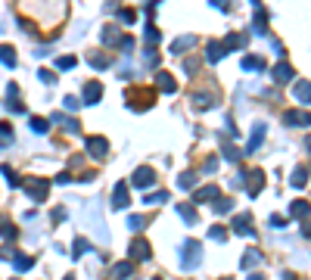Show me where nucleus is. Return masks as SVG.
<instances>
[{"label": "nucleus", "mask_w": 311, "mask_h": 280, "mask_svg": "<svg viewBox=\"0 0 311 280\" xmlns=\"http://www.w3.org/2000/svg\"><path fill=\"white\" fill-rule=\"evenodd\" d=\"M137 19L134 9H119V22H124V25H131V22Z\"/></svg>", "instance_id": "58836bf2"}, {"label": "nucleus", "mask_w": 311, "mask_h": 280, "mask_svg": "<svg viewBox=\"0 0 311 280\" xmlns=\"http://www.w3.org/2000/svg\"><path fill=\"white\" fill-rule=\"evenodd\" d=\"M296 75H293V66L290 63H277L274 66V81H277V84H286V81H293Z\"/></svg>", "instance_id": "ddd939ff"}, {"label": "nucleus", "mask_w": 311, "mask_h": 280, "mask_svg": "<svg viewBox=\"0 0 311 280\" xmlns=\"http://www.w3.org/2000/svg\"><path fill=\"white\" fill-rule=\"evenodd\" d=\"M305 237H311V224H305Z\"/></svg>", "instance_id": "8fccbe9b"}, {"label": "nucleus", "mask_w": 311, "mask_h": 280, "mask_svg": "<svg viewBox=\"0 0 311 280\" xmlns=\"http://www.w3.org/2000/svg\"><path fill=\"white\" fill-rule=\"evenodd\" d=\"M255 262H261V252H258V249H249V252L243 255V265H240V268H243V271H249Z\"/></svg>", "instance_id": "bb28decb"}, {"label": "nucleus", "mask_w": 311, "mask_h": 280, "mask_svg": "<svg viewBox=\"0 0 311 280\" xmlns=\"http://www.w3.org/2000/svg\"><path fill=\"white\" fill-rule=\"evenodd\" d=\"M240 184H246V193H249V196H258L261 187H264V174H261V168H249V171H243Z\"/></svg>", "instance_id": "7ed1b4c3"}, {"label": "nucleus", "mask_w": 311, "mask_h": 280, "mask_svg": "<svg viewBox=\"0 0 311 280\" xmlns=\"http://www.w3.org/2000/svg\"><path fill=\"white\" fill-rule=\"evenodd\" d=\"M87 153L90 156H97V159H106L109 156V140L106 137H87Z\"/></svg>", "instance_id": "39448f33"}, {"label": "nucleus", "mask_w": 311, "mask_h": 280, "mask_svg": "<svg viewBox=\"0 0 311 280\" xmlns=\"http://www.w3.org/2000/svg\"><path fill=\"white\" fill-rule=\"evenodd\" d=\"M215 196H218V187H199L196 193H193V203H215Z\"/></svg>", "instance_id": "dca6fc26"}, {"label": "nucleus", "mask_w": 311, "mask_h": 280, "mask_svg": "<svg viewBox=\"0 0 311 280\" xmlns=\"http://www.w3.org/2000/svg\"><path fill=\"white\" fill-rule=\"evenodd\" d=\"M100 93H103V84H100V81H87V84H84V103H90V106H94V103H100Z\"/></svg>", "instance_id": "2eb2a0df"}, {"label": "nucleus", "mask_w": 311, "mask_h": 280, "mask_svg": "<svg viewBox=\"0 0 311 280\" xmlns=\"http://www.w3.org/2000/svg\"><path fill=\"white\" fill-rule=\"evenodd\" d=\"M128 200H131V196H128V184H115V196H112V209H128Z\"/></svg>", "instance_id": "9b49d317"}, {"label": "nucleus", "mask_w": 311, "mask_h": 280, "mask_svg": "<svg viewBox=\"0 0 311 280\" xmlns=\"http://www.w3.org/2000/svg\"><path fill=\"white\" fill-rule=\"evenodd\" d=\"M38 75H41V81H44V84H53V81H56V75L50 72V69H38Z\"/></svg>", "instance_id": "37998d69"}, {"label": "nucleus", "mask_w": 311, "mask_h": 280, "mask_svg": "<svg viewBox=\"0 0 311 280\" xmlns=\"http://www.w3.org/2000/svg\"><path fill=\"white\" fill-rule=\"evenodd\" d=\"M264 131H268V128H264V122H255V125H252V134H249L246 153H255V149L261 146V140H264Z\"/></svg>", "instance_id": "0eeeda50"}, {"label": "nucleus", "mask_w": 311, "mask_h": 280, "mask_svg": "<svg viewBox=\"0 0 311 280\" xmlns=\"http://www.w3.org/2000/svg\"><path fill=\"white\" fill-rule=\"evenodd\" d=\"M290 184L296 187V190H302V187L308 184V171H305V168H296V171H293V178H290Z\"/></svg>", "instance_id": "5701e85b"}, {"label": "nucleus", "mask_w": 311, "mask_h": 280, "mask_svg": "<svg viewBox=\"0 0 311 280\" xmlns=\"http://www.w3.org/2000/svg\"><path fill=\"white\" fill-rule=\"evenodd\" d=\"M243 44H246V34H227V41H224L227 50H237V47H243Z\"/></svg>", "instance_id": "c85d7f7f"}, {"label": "nucleus", "mask_w": 311, "mask_h": 280, "mask_svg": "<svg viewBox=\"0 0 311 280\" xmlns=\"http://www.w3.org/2000/svg\"><path fill=\"white\" fill-rule=\"evenodd\" d=\"M178 215H181V218H187V224H196V209H193V206L181 203V206H178Z\"/></svg>", "instance_id": "b1692460"}, {"label": "nucleus", "mask_w": 311, "mask_h": 280, "mask_svg": "<svg viewBox=\"0 0 311 280\" xmlns=\"http://www.w3.org/2000/svg\"><path fill=\"white\" fill-rule=\"evenodd\" d=\"M165 200H168V190H156V193L143 196V203H149V206H159V203H165Z\"/></svg>", "instance_id": "c756f323"}, {"label": "nucleus", "mask_w": 311, "mask_h": 280, "mask_svg": "<svg viewBox=\"0 0 311 280\" xmlns=\"http://www.w3.org/2000/svg\"><path fill=\"white\" fill-rule=\"evenodd\" d=\"M0 137H3V140H13V128H9L6 122H0Z\"/></svg>", "instance_id": "c03bdc74"}, {"label": "nucleus", "mask_w": 311, "mask_h": 280, "mask_svg": "<svg viewBox=\"0 0 311 280\" xmlns=\"http://www.w3.org/2000/svg\"><path fill=\"white\" fill-rule=\"evenodd\" d=\"M293 97L302 103V106H308L311 103V81H296L293 84Z\"/></svg>", "instance_id": "9d476101"}, {"label": "nucleus", "mask_w": 311, "mask_h": 280, "mask_svg": "<svg viewBox=\"0 0 311 280\" xmlns=\"http://www.w3.org/2000/svg\"><path fill=\"white\" fill-rule=\"evenodd\" d=\"M3 178H6L9 184H13V187H22V178L13 171V165H3Z\"/></svg>", "instance_id": "f704fd0d"}, {"label": "nucleus", "mask_w": 311, "mask_h": 280, "mask_svg": "<svg viewBox=\"0 0 311 280\" xmlns=\"http://www.w3.org/2000/svg\"><path fill=\"white\" fill-rule=\"evenodd\" d=\"M249 280H264V277H261V274H252V277H249Z\"/></svg>", "instance_id": "3c124183"}, {"label": "nucleus", "mask_w": 311, "mask_h": 280, "mask_svg": "<svg viewBox=\"0 0 311 280\" xmlns=\"http://www.w3.org/2000/svg\"><path fill=\"white\" fill-rule=\"evenodd\" d=\"M128 227H131L134 233H140V230L146 227V218H143V215H131V218H128Z\"/></svg>", "instance_id": "7c9ffc66"}, {"label": "nucleus", "mask_w": 311, "mask_h": 280, "mask_svg": "<svg viewBox=\"0 0 311 280\" xmlns=\"http://www.w3.org/2000/svg\"><path fill=\"white\" fill-rule=\"evenodd\" d=\"M215 168H218V156H209L202 162V174H215Z\"/></svg>", "instance_id": "4c0bfd02"}, {"label": "nucleus", "mask_w": 311, "mask_h": 280, "mask_svg": "<svg viewBox=\"0 0 311 280\" xmlns=\"http://www.w3.org/2000/svg\"><path fill=\"white\" fill-rule=\"evenodd\" d=\"M153 181H156V171H153V168H137V171L131 174V184L137 187V190H143V187H149Z\"/></svg>", "instance_id": "6e6552de"}, {"label": "nucleus", "mask_w": 311, "mask_h": 280, "mask_svg": "<svg viewBox=\"0 0 311 280\" xmlns=\"http://www.w3.org/2000/svg\"><path fill=\"white\" fill-rule=\"evenodd\" d=\"M153 280H162V277H153Z\"/></svg>", "instance_id": "864d4df0"}, {"label": "nucleus", "mask_w": 311, "mask_h": 280, "mask_svg": "<svg viewBox=\"0 0 311 280\" xmlns=\"http://www.w3.org/2000/svg\"><path fill=\"white\" fill-rule=\"evenodd\" d=\"M283 125H290V128H308L311 125V112L308 109H286L283 112Z\"/></svg>", "instance_id": "20e7f679"}, {"label": "nucleus", "mask_w": 311, "mask_h": 280, "mask_svg": "<svg viewBox=\"0 0 311 280\" xmlns=\"http://www.w3.org/2000/svg\"><path fill=\"white\" fill-rule=\"evenodd\" d=\"M75 56H60V60H56V66H60V69H75Z\"/></svg>", "instance_id": "79ce46f5"}, {"label": "nucleus", "mask_w": 311, "mask_h": 280, "mask_svg": "<svg viewBox=\"0 0 311 280\" xmlns=\"http://www.w3.org/2000/svg\"><path fill=\"white\" fill-rule=\"evenodd\" d=\"M22 187H25L28 200H34V203H44V200H47V190H50V184L44 181V178H25V181H22Z\"/></svg>", "instance_id": "f03ea898"}, {"label": "nucleus", "mask_w": 311, "mask_h": 280, "mask_svg": "<svg viewBox=\"0 0 311 280\" xmlns=\"http://www.w3.org/2000/svg\"><path fill=\"white\" fill-rule=\"evenodd\" d=\"M178 184L184 187V190H190V187H196V174H193V171H187V174H181V178H178Z\"/></svg>", "instance_id": "c9c22d12"}, {"label": "nucleus", "mask_w": 311, "mask_h": 280, "mask_svg": "<svg viewBox=\"0 0 311 280\" xmlns=\"http://www.w3.org/2000/svg\"><path fill=\"white\" fill-rule=\"evenodd\" d=\"M128 255H131V259H134V262H146V259H149V243H146V240H140V237H137V240L131 243V249H128Z\"/></svg>", "instance_id": "1a4fd4ad"}, {"label": "nucleus", "mask_w": 311, "mask_h": 280, "mask_svg": "<svg viewBox=\"0 0 311 280\" xmlns=\"http://www.w3.org/2000/svg\"><path fill=\"white\" fill-rule=\"evenodd\" d=\"M193 41H196V38H190V34H187V38H178L175 44H171V53H184V50H190Z\"/></svg>", "instance_id": "a878e982"}, {"label": "nucleus", "mask_w": 311, "mask_h": 280, "mask_svg": "<svg viewBox=\"0 0 311 280\" xmlns=\"http://www.w3.org/2000/svg\"><path fill=\"white\" fill-rule=\"evenodd\" d=\"M209 237L218 240V243H224V240H227V230H224V227H218V224H212V227H209Z\"/></svg>", "instance_id": "e433bc0d"}, {"label": "nucleus", "mask_w": 311, "mask_h": 280, "mask_svg": "<svg viewBox=\"0 0 311 280\" xmlns=\"http://www.w3.org/2000/svg\"><path fill=\"white\" fill-rule=\"evenodd\" d=\"M255 69L264 72V60L261 56H243V72H255Z\"/></svg>", "instance_id": "412c9836"}, {"label": "nucleus", "mask_w": 311, "mask_h": 280, "mask_svg": "<svg viewBox=\"0 0 311 280\" xmlns=\"http://www.w3.org/2000/svg\"><path fill=\"white\" fill-rule=\"evenodd\" d=\"M87 60H90V66H94V69H106L109 66V60L103 53H87Z\"/></svg>", "instance_id": "473e14b6"}, {"label": "nucleus", "mask_w": 311, "mask_h": 280, "mask_svg": "<svg viewBox=\"0 0 311 280\" xmlns=\"http://www.w3.org/2000/svg\"><path fill=\"white\" fill-rule=\"evenodd\" d=\"M181 262H184V268H187V271H193V268L202 262V246H199L196 240H187V243H184V249H181Z\"/></svg>", "instance_id": "f257e3e1"}, {"label": "nucleus", "mask_w": 311, "mask_h": 280, "mask_svg": "<svg viewBox=\"0 0 311 280\" xmlns=\"http://www.w3.org/2000/svg\"><path fill=\"white\" fill-rule=\"evenodd\" d=\"M156 84H159V90H165V93H175V90H178V81L171 78L168 72H159V75H156Z\"/></svg>", "instance_id": "a211bd4d"}, {"label": "nucleus", "mask_w": 311, "mask_h": 280, "mask_svg": "<svg viewBox=\"0 0 311 280\" xmlns=\"http://www.w3.org/2000/svg\"><path fill=\"white\" fill-rule=\"evenodd\" d=\"M305 149H308V153H311V137H308V140H305Z\"/></svg>", "instance_id": "09e8293b"}, {"label": "nucleus", "mask_w": 311, "mask_h": 280, "mask_svg": "<svg viewBox=\"0 0 311 280\" xmlns=\"http://www.w3.org/2000/svg\"><path fill=\"white\" fill-rule=\"evenodd\" d=\"M65 215H68V212H65L62 206H60V209H53V221H56V224H60V221H65Z\"/></svg>", "instance_id": "a18cd8bd"}, {"label": "nucleus", "mask_w": 311, "mask_h": 280, "mask_svg": "<svg viewBox=\"0 0 311 280\" xmlns=\"http://www.w3.org/2000/svg\"><path fill=\"white\" fill-rule=\"evenodd\" d=\"M146 41H149V44L162 41V34H159V28H156V25H146Z\"/></svg>", "instance_id": "a19ab883"}, {"label": "nucleus", "mask_w": 311, "mask_h": 280, "mask_svg": "<svg viewBox=\"0 0 311 280\" xmlns=\"http://www.w3.org/2000/svg\"><path fill=\"white\" fill-rule=\"evenodd\" d=\"M65 280H75V277H72V274H68V277H65Z\"/></svg>", "instance_id": "603ef678"}, {"label": "nucleus", "mask_w": 311, "mask_h": 280, "mask_svg": "<svg viewBox=\"0 0 311 280\" xmlns=\"http://www.w3.org/2000/svg\"><path fill=\"white\" fill-rule=\"evenodd\" d=\"M249 215H237L234 221H230V227H234V233H240V237H255V227L249 224Z\"/></svg>", "instance_id": "423d86ee"}, {"label": "nucleus", "mask_w": 311, "mask_h": 280, "mask_svg": "<svg viewBox=\"0 0 311 280\" xmlns=\"http://www.w3.org/2000/svg\"><path fill=\"white\" fill-rule=\"evenodd\" d=\"M13 262H16V268H19V271H28V268L34 265V262L28 259V255H22V252H16V255H13Z\"/></svg>", "instance_id": "72a5a7b5"}, {"label": "nucleus", "mask_w": 311, "mask_h": 280, "mask_svg": "<svg viewBox=\"0 0 311 280\" xmlns=\"http://www.w3.org/2000/svg\"><path fill=\"white\" fill-rule=\"evenodd\" d=\"M0 237H3L6 243H13L16 237H19V230H16V224L9 218H0Z\"/></svg>", "instance_id": "6ab92c4d"}, {"label": "nucleus", "mask_w": 311, "mask_h": 280, "mask_svg": "<svg viewBox=\"0 0 311 280\" xmlns=\"http://www.w3.org/2000/svg\"><path fill=\"white\" fill-rule=\"evenodd\" d=\"M31 131L34 134H47L50 131V122L47 119H31Z\"/></svg>", "instance_id": "2f4dec72"}, {"label": "nucleus", "mask_w": 311, "mask_h": 280, "mask_svg": "<svg viewBox=\"0 0 311 280\" xmlns=\"http://www.w3.org/2000/svg\"><path fill=\"white\" fill-rule=\"evenodd\" d=\"M53 122H60V125H65V131H78V119H72V115H53Z\"/></svg>", "instance_id": "cd10ccee"}, {"label": "nucleus", "mask_w": 311, "mask_h": 280, "mask_svg": "<svg viewBox=\"0 0 311 280\" xmlns=\"http://www.w3.org/2000/svg\"><path fill=\"white\" fill-rule=\"evenodd\" d=\"M224 53H227L224 41H209V47H205V60H209V63H218Z\"/></svg>", "instance_id": "f8f14e48"}, {"label": "nucleus", "mask_w": 311, "mask_h": 280, "mask_svg": "<svg viewBox=\"0 0 311 280\" xmlns=\"http://www.w3.org/2000/svg\"><path fill=\"white\" fill-rule=\"evenodd\" d=\"M230 209H234V200H230V196H221V200L212 203V212L215 215H224V212H230Z\"/></svg>", "instance_id": "aec40b11"}, {"label": "nucleus", "mask_w": 311, "mask_h": 280, "mask_svg": "<svg viewBox=\"0 0 311 280\" xmlns=\"http://www.w3.org/2000/svg\"><path fill=\"white\" fill-rule=\"evenodd\" d=\"M212 3H215L218 9H230V3H227V0H212Z\"/></svg>", "instance_id": "de8ad7c7"}, {"label": "nucleus", "mask_w": 311, "mask_h": 280, "mask_svg": "<svg viewBox=\"0 0 311 280\" xmlns=\"http://www.w3.org/2000/svg\"><path fill=\"white\" fill-rule=\"evenodd\" d=\"M290 218H311V203L296 200V203L290 206Z\"/></svg>", "instance_id": "f3484780"}, {"label": "nucleus", "mask_w": 311, "mask_h": 280, "mask_svg": "<svg viewBox=\"0 0 311 280\" xmlns=\"http://www.w3.org/2000/svg\"><path fill=\"white\" fill-rule=\"evenodd\" d=\"M131 271H134V265H131V262H119V265L112 268V274L119 277V280H128V277H131Z\"/></svg>", "instance_id": "4be33fe9"}, {"label": "nucleus", "mask_w": 311, "mask_h": 280, "mask_svg": "<svg viewBox=\"0 0 311 280\" xmlns=\"http://www.w3.org/2000/svg\"><path fill=\"white\" fill-rule=\"evenodd\" d=\"M87 249H90V243H87L84 237H78V240H75V259H78V255H84Z\"/></svg>", "instance_id": "ea45409f"}, {"label": "nucleus", "mask_w": 311, "mask_h": 280, "mask_svg": "<svg viewBox=\"0 0 311 280\" xmlns=\"http://www.w3.org/2000/svg\"><path fill=\"white\" fill-rule=\"evenodd\" d=\"M68 181H72V174H65V171L56 174V184H68Z\"/></svg>", "instance_id": "49530a36"}, {"label": "nucleus", "mask_w": 311, "mask_h": 280, "mask_svg": "<svg viewBox=\"0 0 311 280\" xmlns=\"http://www.w3.org/2000/svg\"><path fill=\"white\" fill-rule=\"evenodd\" d=\"M0 63L9 66V69L16 66V50H13V47H0Z\"/></svg>", "instance_id": "393cba45"}, {"label": "nucleus", "mask_w": 311, "mask_h": 280, "mask_svg": "<svg viewBox=\"0 0 311 280\" xmlns=\"http://www.w3.org/2000/svg\"><path fill=\"white\" fill-rule=\"evenodd\" d=\"M190 103H193V109H212L218 100H215V93H202V90H199V93H193Z\"/></svg>", "instance_id": "4468645a"}]
</instances>
